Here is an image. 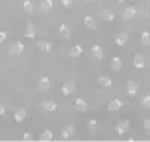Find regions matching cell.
<instances>
[{"instance_id":"cell-19","label":"cell","mask_w":150,"mask_h":142,"mask_svg":"<svg viewBox=\"0 0 150 142\" xmlns=\"http://www.w3.org/2000/svg\"><path fill=\"white\" fill-rule=\"evenodd\" d=\"M122 66H123V63H122L120 57H112L111 58V69L112 70H120Z\"/></svg>"},{"instance_id":"cell-1","label":"cell","mask_w":150,"mask_h":142,"mask_svg":"<svg viewBox=\"0 0 150 142\" xmlns=\"http://www.w3.org/2000/svg\"><path fill=\"white\" fill-rule=\"evenodd\" d=\"M62 93L65 96H71L75 93V81L74 79H68L63 85H62Z\"/></svg>"},{"instance_id":"cell-3","label":"cell","mask_w":150,"mask_h":142,"mask_svg":"<svg viewBox=\"0 0 150 142\" xmlns=\"http://www.w3.org/2000/svg\"><path fill=\"white\" fill-rule=\"evenodd\" d=\"M74 106H75V109L80 111V112H87V111H89V105H87V102L83 100V99H80V97L75 99Z\"/></svg>"},{"instance_id":"cell-8","label":"cell","mask_w":150,"mask_h":142,"mask_svg":"<svg viewBox=\"0 0 150 142\" xmlns=\"http://www.w3.org/2000/svg\"><path fill=\"white\" fill-rule=\"evenodd\" d=\"M122 106H123V102L119 100V99H112V100L108 102V111H112V112H114V111H120Z\"/></svg>"},{"instance_id":"cell-33","label":"cell","mask_w":150,"mask_h":142,"mask_svg":"<svg viewBox=\"0 0 150 142\" xmlns=\"http://www.w3.org/2000/svg\"><path fill=\"white\" fill-rule=\"evenodd\" d=\"M6 114V109H5V106L2 105V103H0V115H5Z\"/></svg>"},{"instance_id":"cell-35","label":"cell","mask_w":150,"mask_h":142,"mask_svg":"<svg viewBox=\"0 0 150 142\" xmlns=\"http://www.w3.org/2000/svg\"><path fill=\"white\" fill-rule=\"evenodd\" d=\"M89 2H96V0H89Z\"/></svg>"},{"instance_id":"cell-25","label":"cell","mask_w":150,"mask_h":142,"mask_svg":"<svg viewBox=\"0 0 150 142\" xmlns=\"http://www.w3.org/2000/svg\"><path fill=\"white\" fill-rule=\"evenodd\" d=\"M24 12L29 15H32L35 12V8H33V3L30 2V0H24Z\"/></svg>"},{"instance_id":"cell-10","label":"cell","mask_w":150,"mask_h":142,"mask_svg":"<svg viewBox=\"0 0 150 142\" xmlns=\"http://www.w3.org/2000/svg\"><path fill=\"white\" fill-rule=\"evenodd\" d=\"M24 36L29 37V39H33V37L36 36V25H35L32 21H27V29H26V33H24Z\"/></svg>"},{"instance_id":"cell-22","label":"cell","mask_w":150,"mask_h":142,"mask_svg":"<svg viewBox=\"0 0 150 142\" xmlns=\"http://www.w3.org/2000/svg\"><path fill=\"white\" fill-rule=\"evenodd\" d=\"M59 32H60V34L63 36L65 39H69V37H71V30H69V27H68L66 24H60Z\"/></svg>"},{"instance_id":"cell-24","label":"cell","mask_w":150,"mask_h":142,"mask_svg":"<svg viewBox=\"0 0 150 142\" xmlns=\"http://www.w3.org/2000/svg\"><path fill=\"white\" fill-rule=\"evenodd\" d=\"M140 41H141V44H143L144 46H147V45L150 44V33H149V30H144V32L141 33Z\"/></svg>"},{"instance_id":"cell-14","label":"cell","mask_w":150,"mask_h":142,"mask_svg":"<svg viewBox=\"0 0 150 142\" xmlns=\"http://www.w3.org/2000/svg\"><path fill=\"white\" fill-rule=\"evenodd\" d=\"M137 12H138V11H137L135 6H129V8L125 9V12H123V18H125V20H132V18L137 15Z\"/></svg>"},{"instance_id":"cell-28","label":"cell","mask_w":150,"mask_h":142,"mask_svg":"<svg viewBox=\"0 0 150 142\" xmlns=\"http://www.w3.org/2000/svg\"><path fill=\"white\" fill-rule=\"evenodd\" d=\"M65 129H66V130H68V132L71 133V136H72V135L75 133V124H74V123H72V124H69V126H66Z\"/></svg>"},{"instance_id":"cell-20","label":"cell","mask_w":150,"mask_h":142,"mask_svg":"<svg viewBox=\"0 0 150 142\" xmlns=\"http://www.w3.org/2000/svg\"><path fill=\"white\" fill-rule=\"evenodd\" d=\"M101 17H102V20L104 21H114V18H116V15L112 14L111 11H101Z\"/></svg>"},{"instance_id":"cell-29","label":"cell","mask_w":150,"mask_h":142,"mask_svg":"<svg viewBox=\"0 0 150 142\" xmlns=\"http://www.w3.org/2000/svg\"><path fill=\"white\" fill-rule=\"evenodd\" d=\"M6 37H8V33L5 30H2V32H0V44H3L6 41Z\"/></svg>"},{"instance_id":"cell-17","label":"cell","mask_w":150,"mask_h":142,"mask_svg":"<svg viewBox=\"0 0 150 142\" xmlns=\"http://www.w3.org/2000/svg\"><path fill=\"white\" fill-rule=\"evenodd\" d=\"M53 0H42V2H41V5H39V9H38V11H39V12H48L50 9H51L53 8Z\"/></svg>"},{"instance_id":"cell-34","label":"cell","mask_w":150,"mask_h":142,"mask_svg":"<svg viewBox=\"0 0 150 142\" xmlns=\"http://www.w3.org/2000/svg\"><path fill=\"white\" fill-rule=\"evenodd\" d=\"M117 2H119V3H123V2H126V0H117Z\"/></svg>"},{"instance_id":"cell-21","label":"cell","mask_w":150,"mask_h":142,"mask_svg":"<svg viewBox=\"0 0 150 142\" xmlns=\"http://www.w3.org/2000/svg\"><path fill=\"white\" fill-rule=\"evenodd\" d=\"M87 130H89V133L90 135H95L96 133V130H98V123H96V120H89V123H87Z\"/></svg>"},{"instance_id":"cell-15","label":"cell","mask_w":150,"mask_h":142,"mask_svg":"<svg viewBox=\"0 0 150 142\" xmlns=\"http://www.w3.org/2000/svg\"><path fill=\"white\" fill-rule=\"evenodd\" d=\"M92 56L95 57V58H98V60H102L104 58V51H102V48L99 46V45H92Z\"/></svg>"},{"instance_id":"cell-16","label":"cell","mask_w":150,"mask_h":142,"mask_svg":"<svg viewBox=\"0 0 150 142\" xmlns=\"http://www.w3.org/2000/svg\"><path fill=\"white\" fill-rule=\"evenodd\" d=\"M98 84L102 85V87H111V85H112V81H111L110 76L101 75V76H98Z\"/></svg>"},{"instance_id":"cell-7","label":"cell","mask_w":150,"mask_h":142,"mask_svg":"<svg viewBox=\"0 0 150 142\" xmlns=\"http://www.w3.org/2000/svg\"><path fill=\"white\" fill-rule=\"evenodd\" d=\"M84 25H86L87 29H90V30H96L98 21H96V18H93V17H90V15H86V17H84Z\"/></svg>"},{"instance_id":"cell-12","label":"cell","mask_w":150,"mask_h":142,"mask_svg":"<svg viewBox=\"0 0 150 142\" xmlns=\"http://www.w3.org/2000/svg\"><path fill=\"white\" fill-rule=\"evenodd\" d=\"M36 46L39 51H44V53H50L53 48V44L51 42H45V41H39V42H36Z\"/></svg>"},{"instance_id":"cell-4","label":"cell","mask_w":150,"mask_h":142,"mask_svg":"<svg viewBox=\"0 0 150 142\" xmlns=\"http://www.w3.org/2000/svg\"><path fill=\"white\" fill-rule=\"evenodd\" d=\"M132 64H134V67H137V69H144V66H146L144 56L143 54H135V57L132 60Z\"/></svg>"},{"instance_id":"cell-9","label":"cell","mask_w":150,"mask_h":142,"mask_svg":"<svg viewBox=\"0 0 150 142\" xmlns=\"http://www.w3.org/2000/svg\"><path fill=\"white\" fill-rule=\"evenodd\" d=\"M128 39H129V33L128 32H122V33H119L117 36H116V44L119 45V46H123L125 44L128 42Z\"/></svg>"},{"instance_id":"cell-30","label":"cell","mask_w":150,"mask_h":142,"mask_svg":"<svg viewBox=\"0 0 150 142\" xmlns=\"http://www.w3.org/2000/svg\"><path fill=\"white\" fill-rule=\"evenodd\" d=\"M72 3H74V0H62V5H63L65 8H69V6H72Z\"/></svg>"},{"instance_id":"cell-26","label":"cell","mask_w":150,"mask_h":142,"mask_svg":"<svg viewBox=\"0 0 150 142\" xmlns=\"http://www.w3.org/2000/svg\"><path fill=\"white\" fill-rule=\"evenodd\" d=\"M39 139H41V141H51V139H53V132H51V130H44V132L41 133Z\"/></svg>"},{"instance_id":"cell-18","label":"cell","mask_w":150,"mask_h":142,"mask_svg":"<svg viewBox=\"0 0 150 142\" xmlns=\"http://www.w3.org/2000/svg\"><path fill=\"white\" fill-rule=\"evenodd\" d=\"M83 54V46L81 45H74L69 49V57H80Z\"/></svg>"},{"instance_id":"cell-27","label":"cell","mask_w":150,"mask_h":142,"mask_svg":"<svg viewBox=\"0 0 150 142\" xmlns=\"http://www.w3.org/2000/svg\"><path fill=\"white\" fill-rule=\"evenodd\" d=\"M141 105H143V108H146V109H149V108H150V96H149V94H146V96L143 97Z\"/></svg>"},{"instance_id":"cell-2","label":"cell","mask_w":150,"mask_h":142,"mask_svg":"<svg viewBox=\"0 0 150 142\" xmlns=\"http://www.w3.org/2000/svg\"><path fill=\"white\" fill-rule=\"evenodd\" d=\"M23 51H24L23 42H14V44L9 45V54L11 56H20Z\"/></svg>"},{"instance_id":"cell-32","label":"cell","mask_w":150,"mask_h":142,"mask_svg":"<svg viewBox=\"0 0 150 142\" xmlns=\"http://www.w3.org/2000/svg\"><path fill=\"white\" fill-rule=\"evenodd\" d=\"M32 139H33V136H32L29 132H27L26 135H24V141H32Z\"/></svg>"},{"instance_id":"cell-13","label":"cell","mask_w":150,"mask_h":142,"mask_svg":"<svg viewBox=\"0 0 150 142\" xmlns=\"http://www.w3.org/2000/svg\"><path fill=\"white\" fill-rule=\"evenodd\" d=\"M42 108L45 109V111H48V112H53V111H56L57 109V103L54 102V100H44L42 102Z\"/></svg>"},{"instance_id":"cell-23","label":"cell","mask_w":150,"mask_h":142,"mask_svg":"<svg viewBox=\"0 0 150 142\" xmlns=\"http://www.w3.org/2000/svg\"><path fill=\"white\" fill-rule=\"evenodd\" d=\"M39 87L42 90H48L50 87H51V81H50L48 76H42V78L39 79Z\"/></svg>"},{"instance_id":"cell-31","label":"cell","mask_w":150,"mask_h":142,"mask_svg":"<svg viewBox=\"0 0 150 142\" xmlns=\"http://www.w3.org/2000/svg\"><path fill=\"white\" fill-rule=\"evenodd\" d=\"M144 127H146V130H149V129H150V118H146L144 120Z\"/></svg>"},{"instance_id":"cell-5","label":"cell","mask_w":150,"mask_h":142,"mask_svg":"<svg viewBox=\"0 0 150 142\" xmlns=\"http://www.w3.org/2000/svg\"><path fill=\"white\" fill-rule=\"evenodd\" d=\"M126 93L129 97H135L137 93H138V85H137V82L134 81H128L126 82Z\"/></svg>"},{"instance_id":"cell-6","label":"cell","mask_w":150,"mask_h":142,"mask_svg":"<svg viewBox=\"0 0 150 142\" xmlns=\"http://www.w3.org/2000/svg\"><path fill=\"white\" fill-rule=\"evenodd\" d=\"M128 130H129V121L128 120H123L116 126V133L117 135H125Z\"/></svg>"},{"instance_id":"cell-11","label":"cell","mask_w":150,"mask_h":142,"mask_svg":"<svg viewBox=\"0 0 150 142\" xmlns=\"http://www.w3.org/2000/svg\"><path fill=\"white\" fill-rule=\"evenodd\" d=\"M27 117V111L24 109V108H18L15 112H14V120L17 121V123H21V121H24V118Z\"/></svg>"}]
</instances>
